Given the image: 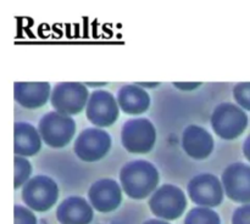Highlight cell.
I'll list each match as a JSON object with an SVG mask.
<instances>
[{
  "mask_svg": "<svg viewBox=\"0 0 250 224\" xmlns=\"http://www.w3.org/2000/svg\"><path fill=\"white\" fill-rule=\"evenodd\" d=\"M22 200L33 211L45 212L56 204L59 187L48 175H36L22 187Z\"/></svg>",
  "mask_w": 250,
  "mask_h": 224,
  "instance_id": "cell-5",
  "label": "cell"
},
{
  "mask_svg": "<svg viewBox=\"0 0 250 224\" xmlns=\"http://www.w3.org/2000/svg\"><path fill=\"white\" fill-rule=\"evenodd\" d=\"M233 96L239 107L250 111V82L238 83L233 89Z\"/></svg>",
  "mask_w": 250,
  "mask_h": 224,
  "instance_id": "cell-20",
  "label": "cell"
},
{
  "mask_svg": "<svg viewBox=\"0 0 250 224\" xmlns=\"http://www.w3.org/2000/svg\"><path fill=\"white\" fill-rule=\"evenodd\" d=\"M232 224H250V204L243 205L234 211Z\"/></svg>",
  "mask_w": 250,
  "mask_h": 224,
  "instance_id": "cell-22",
  "label": "cell"
},
{
  "mask_svg": "<svg viewBox=\"0 0 250 224\" xmlns=\"http://www.w3.org/2000/svg\"><path fill=\"white\" fill-rule=\"evenodd\" d=\"M14 152L21 157H31L42 149V136L38 129L26 122H17L14 127Z\"/></svg>",
  "mask_w": 250,
  "mask_h": 224,
  "instance_id": "cell-16",
  "label": "cell"
},
{
  "mask_svg": "<svg viewBox=\"0 0 250 224\" xmlns=\"http://www.w3.org/2000/svg\"><path fill=\"white\" fill-rule=\"evenodd\" d=\"M187 192L190 200L199 207H216L224 200L225 190L222 182L210 173H200L189 180Z\"/></svg>",
  "mask_w": 250,
  "mask_h": 224,
  "instance_id": "cell-9",
  "label": "cell"
},
{
  "mask_svg": "<svg viewBox=\"0 0 250 224\" xmlns=\"http://www.w3.org/2000/svg\"><path fill=\"white\" fill-rule=\"evenodd\" d=\"M87 87L77 82H62L55 85L50 101L54 109L62 114H77L87 107L89 100Z\"/></svg>",
  "mask_w": 250,
  "mask_h": 224,
  "instance_id": "cell-7",
  "label": "cell"
},
{
  "mask_svg": "<svg viewBox=\"0 0 250 224\" xmlns=\"http://www.w3.org/2000/svg\"><path fill=\"white\" fill-rule=\"evenodd\" d=\"M143 224H170L166 221H163V219H149V221L144 222Z\"/></svg>",
  "mask_w": 250,
  "mask_h": 224,
  "instance_id": "cell-25",
  "label": "cell"
},
{
  "mask_svg": "<svg viewBox=\"0 0 250 224\" xmlns=\"http://www.w3.org/2000/svg\"><path fill=\"white\" fill-rule=\"evenodd\" d=\"M116 99L120 109L128 114H141L150 106V96L138 84L124 85L117 93Z\"/></svg>",
  "mask_w": 250,
  "mask_h": 224,
  "instance_id": "cell-17",
  "label": "cell"
},
{
  "mask_svg": "<svg viewBox=\"0 0 250 224\" xmlns=\"http://www.w3.org/2000/svg\"><path fill=\"white\" fill-rule=\"evenodd\" d=\"M124 148L132 153H146L156 143V129L148 118H131L121 131Z\"/></svg>",
  "mask_w": 250,
  "mask_h": 224,
  "instance_id": "cell-6",
  "label": "cell"
},
{
  "mask_svg": "<svg viewBox=\"0 0 250 224\" xmlns=\"http://www.w3.org/2000/svg\"><path fill=\"white\" fill-rule=\"evenodd\" d=\"M149 207L159 218L173 221L185 213L187 208V197L181 187L172 184H164L151 195Z\"/></svg>",
  "mask_w": 250,
  "mask_h": 224,
  "instance_id": "cell-4",
  "label": "cell"
},
{
  "mask_svg": "<svg viewBox=\"0 0 250 224\" xmlns=\"http://www.w3.org/2000/svg\"><path fill=\"white\" fill-rule=\"evenodd\" d=\"M88 199L97 211L106 213L115 211L120 206L122 201V189L116 180L104 178L90 185Z\"/></svg>",
  "mask_w": 250,
  "mask_h": 224,
  "instance_id": "cell-12",
  "label": "cell"
},
{
  "mask_svg": "<svg viewBox=\"0 0 250 224\" xmlns=\"http://www.w3.org/2000/svg\"><path fill=\"white\" fill-rule=\"evenodd\" d=\"M56 218L61 224H89L93 219L92 205L84 197L70 196L59 205Z\"/></svg>",
  "mask_w": 250,
  "mask_h": 224,
  "instance_id": "cell-15",
  "label": "cell"
},
{
  "mask_svg": "<svg viewBox=\"0 0 250 224\" xmlns=\"http://www.w3.org/2000/svg\"><path fill=\"white\" fill-rule=\"evenodd\" d=\"M243 153H244V156H246L247 160L250 162V134L243 144Z\"/></svg>",
  "mask_w": 250,
  "mask_h": 224,
  "instance_id": "cell-24",
  "label": "cell"
},
{
  "mask_svg": "<svg viewBox=\"0 0 250 224\" xmlns=\"http://www.w3.org/2000/svg\"><path fill=\"white\" fill-rule=\"evenodd\" d=\"M15 224H37V218L33 212L27 207L16 205L14 208Z\"/></svg>",
  "mask_w": 250,
  "mask_h": 224,
  "instance_id": "cell-21",
  "label": "cell"
},
{
  "mask_svg": "<svg viewBox=\"0 0 250 224\" xmlns=\"http://www.w3.org/2000/svg\"><path fill=\"white\" fill-rule=\"evenodd\" d=\"M173 85L181 90H193L200 87L202 83H173Z\"/></svg>",
  "mask_w": 250,
  "mask_h": 224,
  "instance_id": "cell-23",
  "label": "cell"
},
{
  "mask_svg": "<svg viewBox=\"0 0 250 224\" xmlns=\"http://www.w3.org/2000/svg\"><path fill=\"white\" fill-rule=\"evenodd\" d=\"M111 149V136L104 129L92 127L80 133L73 145V150L84 162H95L109 153Z\"/></svg>",
  "mask_w": 250,
  "mask_h": 224,
  "instance_id": "cell-8",
  "label": "cell"
},
{
  "mask_svg": "<svg viewBox=\"0 0 250 224\" xmlns=\"http://www.w3.org/2000/svg\"><path fill=\"white\" fill-rule=\"evenodd\" d=\"M225 194L232 201L250 204V166L242 162L229 165L222 173Z\"/></svg>",
  "mask_w": 250,
  "mask_h": 224,
  "instance_id": "cell-11",
  "label": "cell"
},
{
  "mask_svg": "<svg viewBox=\"0 0 250 224\" xmlns=\"http://www.w3.org/2000/svg\"><path fill=\"white\" fill-rule=\"evenodd\" d=\"M138 85H141V87H156V85H159V83H138Z\"/></svg>",
  "mask_w": 250,
  "mask_h": 224,
  "instance_id": "cell-26",
  "label": "cell"
},
{
  "mask_svg": "<svg viewBox=\"0 0 250 224\" xmlns=\"http://www.w3.org/2000/svg\"><path fill=\"white\" fill-rule=\"evenodd\" d=\"M14 96L17 104L24 109H38L51 97L50 84L46 82H16L14 85Z\"/></svg>",
  "mask_w": 250,
  "mask_h": 224,
  "instance_id": "cell-14",
  "label": "cell"
},
{
  "mask_svg": "<svg viewBox=\"0 0 250 224\" xmlns=\"http://www.w3.org/2000/svg\"><path fill=\"white\" fill-rule=\"evenodd\" d=\"M15 177H14V187L15 189H19L20 187L26 184L31 179L32 174V165L26 157L21 156H15Z\"/></svg>",
  "mask_w": 250,
  "mask_h": 224,
  "instance_id": "cell-19",
  "label": "cell"
},
{
  "mask_svg": "<svg viewBox=\"0 0 250 224\" xmlns=\"http://www.w3.org/2000/svg\"><path fill=\"white\" fill-rule=\"evenodd\" d=\"M185 224H221L219 214L208 207H195L188 212Z\"/></svg>",
  "mask_w": 250,
  "mask_h": 224,
  "instance_id": "cell-18",
  "label": "cell"
},
{
  "mask_svg": "<svg viewBox=\"0 0 250 224\" xmlns=\"http://www.w3.org/2000/svg\"><path fill=\"white\" fill-rule=\"evenodd\" d=\"M87 119L97 128L110 127L117 121L120 106L117 99L106 90H94L85 107Z\"/></svg>",
  "mask_w": 250,
  "mask_h": 224,
  "instance_id": "cell-10",
  "label": "cell"
},
{
  "mask_svg": "<svg viewBox=\"0 0 250 224\" xmlns=\"http://www.w3.org/2000/svg\"><path fill=\"white\" fill-rule=\"evenodd\" d=\"M42 140L54 149L65 148L76 133L75 119L67 114L51 111L44 114L38 124Z\"/></svg>",
  "mask_w": 250,
  "mask_h": 224,
  "instance_id": "cell-2",
  "label": "cell"
},
{
  "mask_svg": "<svg viewBox=\"0 0 250 224\" xmlns=\"http://www.w3.org/2000/svg\"><path fill=\"white\" fill-rule=\"evenodd\" d=\"M211 134L200 126H188L182 134V148L194 160H205L214 151Z\"/></svg>",
  "mask_w": 250,
  "mask_h": 224,
  "instance_id": "cell-13",
  "label": "cell"
},
{
  "mask_svg": "<svg viewBox=\"0 0 250 224\" xmlns=\"http://www.w3.org/2000/svg\"><path fill=\"white\" fill-rule=\"evenodd\" d=\"M120 182L127 196L133 200H143L156 190L159 172L149 161L134 160L121 168Z\"/></svg>",
  "mask_w": 250,
  "mask_h": 224,
  "instance_id": "cell-1",
  "label": "cell"
},
{
  "mask_svg": "<svg viewBox=\"0 0 250 224\" xmlns=\"http://www.w3.org/2000/svg\"><path fill=\"white\" fill-rule=\"evenodd\" d=\"M248 126V116L242 107L231 102H222L211 114V127L215 134L225 140H232L243 134Z\"/></svg>",
  "mask_w": 250,
  "mask_h": 224,
  "instance_id": "cell-3",
  "label": "cell"
}]
</instances>
